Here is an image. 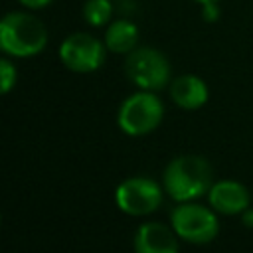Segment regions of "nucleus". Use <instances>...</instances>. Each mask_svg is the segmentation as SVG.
<instances>
[{"label": "nucleus", "mask_w": 253, "mask_h": 253, "mask_svg": "<svg viewBox=\"0 0 253 253\" xmlns=\"http://www.w3.org/2000/svg\"><path fill=\"white\" fill-rule=\"evenodd\" d=\"M125 73L132 85L144 91H160L170 83V63L154 47H134L126 53Z\"/></svg>", "instance_id": "39448f33"}, {"label": "nucleus", "mask_w": 253, "mask_h": 253, "mask_svg": "<svg viewBox=\"0 0 253 253\" xmlns=\"http://www.w3.org/2000/svg\"><path fill=\"white\" fill-rule=\"evenodd\" d=\"M170 97L180 109L196 111L208 103L210 89L202 77L194 73H184L170 83Z\"/></svg>", "instance_id": "9d476101"}, {"label": "nucleus", "mask_w": 253, "mask_h": 253, "mask_svg": "<svg viewBox=\"0 0 253 253\" xmlns=\"http://www.w3.org/2000/svg\"><path fill=\"white\" fill-rule=\"evenodd\" d=\"M208 202L215 211L223 215H237V213H243L251 206V196H249V190L241 182L221 180V182L211 184L208 192Z\"/></svg>", "instance_id": "6e6552de"}, {"label": "nucleus", "mask_w": 253, "mask_h": 253, "mask_svg": "<svg viewBox=\"0 0 253 253\" xmlns=\"http://www.w3.org/2000/svg\"><path fill=\"white\" fill-rule=\"evenodd\" d=\"M241 219H243V223H245L247 227H253V208H251V206L241 213Z\"/></svg>", "instance_id": "dca6fc26"}, {"label": "nucleus", "mask_w": 253, "mask_h": 253, "mask_svg": "<svg viewBox=\"0 0 253 253\" xmlns=\"http://www.w3.org/2000/svg\"><path fill=\"white\" fill-rule=\"evenodd\" d=\"M107 45L91 34L75 32L67 36L59 45L61 63L75 73H91L97 71L105 63Z\"/></svg>", "instance_id": "423d86ee"}, {"label": "nucleus", "mask_w": 253, "mask_h": 253, "mask_svg": "<svg viewBox=\"0 0 253 253\" xmlns=\"http://www.w3.org/2000/svg\"><path fill=\"white\" fill-rule=\"evenodd\" d=\"M16 79H18V71H16V65L2 57L0 59V83H2V93H10V89L16 85Z\"/></svg>", "instance_id": "ddd939ff"}, {"label": "nucleus", "mask_w": 253, "mask_h": 253, "mask_svg": "<svg viewBox=\"0 0 253 253\" xmlns=\"http://www.w3.org/2000/svg\"><path fill=\"white\" fill-rule=\"evenodd\" d=\"M174 227L158 221L142 223L134 233V253H178Z\"/></svg>", "instance_id": "1a4fd4ad"}, {"label": "nucleus", "mask_w": 253, "mask_h": 253, "mask_svg": "<svg viewBox=\"0 0 253 253\" xmlns=\"http://www.w3.org/2000/svg\"><path fill=\"white\" fill-rule=\"evenodd\" d=\"M194 2H198V4H211V2H217V0H194Z\"/></svg>", "instance_id": "f3484780"}, {"label": "nucleus", "mask_w": 253, "mask_h": 253, "mask_svg": "<svg viewBox=\"0 0 253 253\" xmlns=\"http://www.w3.org/2000/svg\"><path fill=\"white\" fill-rule=\"evenodd\" d=\"M138 43V28L130 20H115L105 30V45L113 53H130Z\"/></svg>", "instance_id": "9b49d317"}, {"label": "nucleus", "mask_w": 253, "mask_h": 253, "mask_svg": "<svg viewBox=\"0 0 253 253\" xmlns=\"http://www.w3.org/2000/svg\"><path fill=\"white\" fill-rule=\"evenodd\" d=\"M170 223L180 239L196 245L210 243L219 233L215 210L194 202H180L170 213Z\"/></svg>", "instance_id": "20e7f679"}, {"label": "nucleus", "mask_w": 253, "mask_h": 253, "mask_svg": "<svg viewBox=\"0 0 253 253\" xmlns=\"http://www.w3.org/2000/svg\"><path fill=\"white\" fill-rule=\"evenodd\" d=\"M202 18L206 22H215L219 18V8H217V2H211V4H204L202 6Z\"/></svg>", "instance_id": "4468645a"}, {"label": "nucleus", "mask_w": 253, "mask_h": 253, "mask_svg": "<svg viewBox=\"0 0 253 253\" xmlns=\"http://www.w3.org/2000/svg\"><path fill=\"white\" fill-rule=\"evenodd\" d=\"M213 170L208 158L200 154H180L172 158L162 172V188L174 202H192L211 188Z\"/></svg>", "instance_id": "f257e3e1"}, {"label": "nucleus", "mask_w": 253, "mask_h": 253, "mask_svg": "<svg viewBox=\"0 0 253 253\" xmlns=\"http://www.w3.org/2000/svg\"><path fill=\"white\" fill-rule=\"evenodd\" d=\"M111 16H113L111 0H87L83 6V18L89 26L101 28L111 22Z\"/></svg>", "instance_id": "f8f14e48"}, {"label": "nucleus", "mask_w": 253, "mask_h": 253, "mask_svg": "<svg viewBox=\"0 0 253 253\" xmlns=\"http://www.w3.org/2000/svg\"><path fill=\"white\" fill-rule=\"evenodd\" d=\"M22 6L26 8H32V10H38V8H45L51 0H18Z\"/></svg>", "instance_id": "2eb2a0df"}, {"label": "nucleus", "mask_w": 253, "mask_h": 253, "mask_svg": "<svg viewBox=\"0 0 253 253\" xmlns=\"http://www.w3.org/2000/svg\"><path fill=\"white\" fill-rule=\"evenodd\" d=\"M164 117V105L156 91H136L126 97L117 113V123L123 132L130 136H142L152 132Z\"/></svg>", "instance_id": "7ed1b4c3"}, {"label": "nucleus", "mask_w": 253, "mask_h": 253, "mask_svg": "<svg viewBox=\"0 0 253 253\" xmlns=\"http://www.w3.org/2000/svg\"><path fill=\"white\" fill-rule=\"evenodd\" d=\"M162 190L158 182L146 176H132L123 180L115 190V202L121 211L128 215H148L158 210L162 202Z\"/></svg>", "instance_id": "0eeeda50"}, {"label": "nucleus", "mask_w": 253, "mask_h": 253, "mask_svg": "<svg viewBox=\"0 0 253 253\" xmlns=\"http://www.w3.org/2000/svg\"><path fill=\"white\" fill-rule=\"evenodd\" d=\"M47 43L45 26L28 12H10L0 22V47L12 57L38 55Z\"/></svg>", "instance_id": "f03ea898"}]
</instances>
